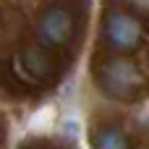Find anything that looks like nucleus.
Returning <instances> with one entry per match:
<instances>
[{
  "mask_svg": "<svg viewBox=\"0 0 149 149\" xmlns=\"http://www.w3.org/2000/svg\"><path fill=\"white\" fill-rule=\"evenodd\" d=\"M97 79H100L102 92L110 97H118V100H131L144 84V73H141L139 63H134L128 58H113V60L102 63Z\"/></svg>",
  "mask_w": 149,
  "mask_h": 149,
  "instance_id": "nucleus-1",
  "label": "nucleus"
},
{
  "mask_svg": "<svg viewBox=\"0 0 149 149\" xmlns=\"http://www.w3.org/2000/svg\"><path fill=\"white\" fill-rule=\"evenodd\" d=\"M141 21L126 10H107L102 16V37L115 52H131L141 42Z\"/></svg>",
  "mask_w": 149,
  "mask_h": 149,
  "instance_id": "nucleus-2",
  "label": "nucleus"
},
{
  "mask_svg": "<svg viewBox=\"0 0 149 149\" xmlns=\"http://www.w3.org/2000/svg\"><path fill=\"white\" fill-rule=\"evenodd\" d=\"M73 37V13L65 5H52L39 16L37 24V39L39 47H60Z\"/></svg>",
  "mask_w": 149,
  "mask_h": 149,
  "instance_id": "nucleus-3",
  "label": "nucleus"
},
{
  "mask_svg": "<svg viewBox=\"0 0 149 149\" xmlns=\"http://www.w3.org/2000/svg\"><path fill=\"white\" fill-rule=\"evenodd\" d=\"M18 68L29 76V79H47L52 73V60L47 55L45 47H26L18 55Z\"/></svg>",
  "mask_w": 149,
  "mask_h": 149,
  "instance_id": "nucleus-4",
  "label": "nucleus"
},
{
  "mask_svg": "<svg viewBox=\"0 0 149 149\" xmlns=\"http://www.w3.org/2000/svg\"><path fill=\"white\" fill-rule=\"evenodd\" d=\"M92 144H94V149H131V139H128L120 128L105 126V128H100V131L94 134Z\"/></svg>",
  "mask_w": 149,
  "mask_h": 149,
  "instance_id": "nucleus-5",
  "label": "nucleus"
}]
</instances>
